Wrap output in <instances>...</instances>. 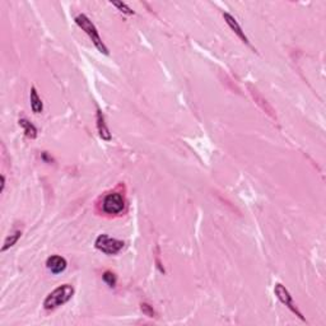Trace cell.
<instances>
[{
    "label": "cell",
    "mask_w": 326,
    "mask_h": 326,
    "mask_svg": "<svg viewBox=\"0 0 326 326\" xmlns=\"http://www.w3.org/2000/svg\"><path fill=\"white\" fill-rule=\"evenodd\" d=\"M73 296L74 287L72 284H63V286L57 287L53 292L47 294V297L43 301V308L46 311H54L57 307L69 302Z\"/></svg>",
    "instance_id": "cell-1"
},
{
    "label": "cell",
    "mask_w": 326,
    "mask_h": 326,
    "mask_svg": "<svg viewBox=\"0 0 326 326\" xmlns=\"http://www.w3.org/2000/svg\"><path fill=\"white\" fill-rule=\"evenodd\" d=\"M74 20H75V23H77V26L79 27L80 30L84 31L87 36L90 37V40L93 42L94 46L97 47V50L100 51V53L105 54V55H109V49H107L106 45L103 43L102 38H101L96 26L92 23V20L87 17L86 14H79V16L75 17V19Z\"/></svg>",
    "instance_id": "cell-2"
},
{
    "label": "cell",
    "mask_w": 326,
    "mask_h": 326,
    "mask_svg": "<svg viewBox=\"0 0 326 326\" xmlns=\"http://www.w3.org/2000/svg\"><path fill=\"white\" fill-rule=\"evenodd\" d=\"M125 209V199L120 193H110L102 200L103 213L109 216H116Z\"/></svg>",
    "instance_id": "cell-3"
},
{
    "label": "cell",
    "mask_w": 326,
    "mask_h": 326,
    "mask_svg": "<svg viewBox=\"0 0 326 326\" xmlns=\"http://www.w3.org/2000/svg\"><path fill=\"white\" fill-rule=\"evenodd\" d=\"M124 241L112 238V237L107 236V235H100L97 237L94 246L97 250H100L101 253L106 254V255H116L124 249Z\"/></svg>",
    "instance_id": "cell-4"
},
{
    "label": "cell",
    "mask_w": 326,
    "mask_h": 326,
    "mask_svg": "<svg viewBox=\"0 0 326 326\" xmlns=\"http://www.w3.org/2000/svg\"><path fill=\"white\" fill-rule=\"evenodd\" d=\"M274 293H275V296L278 297V300L283 303V305H286V306L288 307V308H290L297 317H300L302 321H306V319L303 317L302 312H301L300 309H298L297 305L294 303V301H293V297L290 296V293L288 292V290H287L283 284L276 283L275 287H274Z\"/></svg>",
    "instance_id": "cell-5"
},
{
    "label": "cell",
    "mask_w": 326,
    "mask_h": 326,
    "mask_svg": "<svg viewBox=\"0 0 326 326\" xmlns=\"http://www.w3.org/2000/svg\"><path fill=\"white\" fill-rule=\"evenodd\" d=\"M46 266H47V269L50 270L53 274H60V273H63L64 270L67 269L68 263H67V260L64 259L63 256H59V255H53V256H50L46 260Z\"/></svg>",
    "instance_id": "cell-6"
},
{
    "label": "cell",
    "mask_w": 326,
    "mask_h": 326,
    "mask_svg": "<svg viewBox=\"0 0 326 326\" xmlns=\"http://www.w3.org/2000/svg\"><path fill=\"white\" fill-rule=\"evenodd\" d=\"M96 123H97V130H98L100 137L102 138L103 140H106V142H110V140L112 139V137H111L110 129H109V127H107L105 115H103V112L100 110V109H97Z\"/></svg>",
    "instance_id": "cell-7"
},
{
    "label": "cell",
    "mask_w": 326,
    "mask_h": 326,
    "mask_svg": "<svg viewBox=\"0 0 326 326\" xmlns=\"http://www.w3.org/2000/svg\"><path fill=\"white\" fill-rule=\"evenodd\" d=\"M223 18H224V20H226V23L228 24V26H230L231 30H232L233 32H235V34L237 35V36L240 37V38L243 41V42H245V43H246V45H249V46H250L249 38H247V36H246V35H245V32H243V31H242V27H241L240 24H238V22H237L236 18L233 17V16H231L230 13H227V12H224V13H223Z\"/></svg>",
    "instance_id": "cell-8"
},
{
    "label": "cell",
    "mask_w": 326,
    "mask_h": 326,
    "mask_svg": "<svg viewBox=\"0 0 326 326\" xmlns=\"http://www.w3.org/2000/svg\"><path fill=\"white\" fill-rule=\"evenodd\" d=\"M249 90H250V93H251V96L254 97V100H255V102L257 103V105H259L260 107H261V109H263L264 111H265L266 113H268V115H269V116H272L273 117V119H275V113H274V110H273V107L270 106L269 103L266 102V100H264L263 98V96H261V94L259 93V91L256 90V88H254V87H251V86H249Z\"/></svg>",
    "instance_id": "cell-9"
},
{
    "label": "cell",
    "mask_w": 326,
    "mask_h": 326,
    "mask_svg": "<svg viewBox=\"0 0 326 326\" xmlns=\"http://www.w3.org/2000/svg\"><path fill=\"white\" fill-rule=\"evenodd\" d=\"M30 101H31V109L35 113H41L43 111V103L42 100L40 98L38 93H37V90L35 87L31 88V93H30Z\"/></svg>",
    "instance_id": "cell-10"
},
{
    "label": "cell",
    "mask_w": 326,
    "mask_h": 326,
    "mask_svg": "<svg viewBox=\"0 0 326 326\" xmlns=\"http://www.w3.org/2000/svg\"><path fill=\"white\" fill-rule=\"evenodd\" d=\"M19 125L23 127L24 135H26L28 139H36L37 138V127H35L34 124L30 123L27 119H20Z\"/></svg>",
    "instance_id": "cell-11"
},
{
    "label": "cell",
    "mask_w": 326,
    "mask_h": 326,
    "mask_svg": "<svg viewBox=\"0 0 326 326\" xmlns=\"http://www.w3.org/2000/svg\"><path fill=\"white\" fill-rule=\"evenodd\" d=\"M20 236H22V232H20V231H16V232L12 233L10 236H8L7 238H5V241H4L3 247H1V253H5L7 250L10 249V247H13L14 245L18 242Z\"/></svg>",
    "instance_id": "cell-12"
},
{
    "label": "cell",
    "mask_w": 326,
    "mask_h": 326,
    "mask_svg": "<svg viewBox=\"0 0 326 326\" xmlns=\"http://www.w3.org/2000/svg\"><path fill=\"white\" fill-rule=\"evenodd\" d=\"M102 279L103 282H105L109 287H111V288H115V287H116L117 276L116 274L110 272V270H106V272L102 274Z\"/></svg>",
    "instance_id": "cell-13"
},
{
    "label": "cell",
    "mask_w": 326,
    "mask_h": 326,
    "mask_svg": "<svg viewBox=\"0 0 326 326\" xmlns=\"http://www.w3.org/2000/svg\"><path fill=\"white\" fill-rule=\"evenodd\" d=\"M111 4H112L113 7H116L117 9L120 10L121 13L127 14V16H134V14H135V12H134L127 4L123 3V1H111Z\"/></svg>",
    "instance_id": "cell-14"
},
{
    "label": "cell",
    "mask_w": 326,
    "mask_h": 326,
    "mask_svg": "<svg viewBox=\"0 0 326 326\" xmlns=\"http://www.w3.org/2000/svg\"><path fill=\"white\" fill-rule=\"evenodd\" d=\"M142 311H143V313L145 315V316L148 317H154L156 316V312H154L153 307L150 306V305H148V303H142Z\"/></svg>",
    "instance_id": "cell-15"
},
{
    "label": "cell",
    "mask_w": 326,
    "mask_h": 326,
    "mask_svg": "<svg viewBox=\"0 0 326 326\" xmlns=\"http://www.w3.org/2000/svg\"><path fill=\"white\" fill-rule=\"evenodd\" d=\"M4 189H5V176L1 175V186H0V193H3Z\"/></svg>",
    "instance_id": "cell-16"
}]
</instances>
